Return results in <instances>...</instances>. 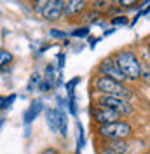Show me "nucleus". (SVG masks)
<instances>
[{
  "mask_svg": "<svg viewBox=\"0 0 150 154\" xmlns=\"http://www.w3.org/2000/svg\"><path fill=\"white\" fill-rule=\"evenodd\" d=\"M115 63L119 65V68L122 70V74L131 79V81H138L141 77V63L140 60L134 56L129 51H122L115 56Z\"/></svg>",
  "mask_w": 150,
  "mask_h": 154,
  "instance_id": "obj_1",
  "label": "nucleus"
},
{
  "mask_svg": "<svg viewBox=\"0 0 150 154\" xmlns=\"http://www.w3.org/2000/svg\"><path fill=\"white\" fill-rule=\"evenodd\" d=\"M96 88L105 96H113V98H121V100H128L131 96V91L126 86H122V82H117V81L108 79V77H98Z\"/></svg>",
  "mask_w": 150,
  "mask_h": 154,
  "instance_id": "obj_2",
  "label": "nucleus"
},
{
  "mask_svg": "<svg viewBox=\"0 0 150 154\" xmlns=\"http://www.w3.org/2000/svg\"><path fill=\"white\" fill-rule=\"evenodd\" d=\"M131 126L124 121H117V123H110V125H101L98 128V133L105 137V138H110V140H122L126 137L131 135Z\"/></svg>",
  "mask_w": 150,
  "mask_h": 154,
  "instance_id": "obj_3",
  "label": "nucleus"
},
{
  "mask_svg": "<svg viewBox=\"0 0 150 154\" xmlns=\"http://www.w3.org/2000/svg\"><path fill=\"white\" fill-rule=\"evenodd\" d=\"M100 70H101L103 77L113 79V81H117V82H122V81L128 79V77L122 74V70L119 68V65L115 63V60H105L103 63L100 65Z\"/></svg>",
  "mask_w": 150,
  "mask_h": 154,
  "instance_id": "obj_4",
  "label": "nucleus"
},
{
  "mask_svg": "<svg viewBox=\"0 0 150 154\" xmlns=\"http://www.w3.org/2000/svg\"><path fill=\"white\" fill-rule=\"evenodd\" d=\"M100 103H101V107H108V109H112V110L119 112V114H129V112H131L129 103H128L126 100H121V98L103 96V98L100 100Z\"/></svg>",
  "mask_w": 150,
  "mask_h": 154,
  "instance_id": "obj_5",
  "label": "nucleus"
},
{
  "mask_svg": "<svg viewBox=\"0 0 150 154\" xmlns=\"http://www.w3.org/2000/svg\"><path fill=\"white\" fill-rule=\"evenodd\" d=\"M94 119L101 125H110V123H117L119 119H121V114L119 112H115L112 109H108V107H98L96 110H94Z\"/></svg>",
  "mask_w": 150,
  "mask_h": 154,
  "instance_id": "obj_6",
  "label": "nucleus"
},
{
  "mask_svg": "<svg viewBox=\"0 0 150 154\" xmlns=\"http://www.w3.org/2000/svg\"><path fill=\"white\" fill-rule=\"evenodd\" d=\"M63 11H65V2H61V0H52V2H46L42 14H44V18H46L47 21H56V19L63 14Z\"/></svg>",
  "mask_w": 150,
  "mask_h": 154,
  "instance_id": "obj_7",
  "label": "nucleus"
},
{
  "mask_svg": "<svg viewBox=\"0 0 150 154\" xmlns=\"http://www.w3.org/2000/svg\"><path fill=\"white\" fill-rule=\"evenodd\" d=\"M128 151V145L122 140H112L108 145H105L103 154H124Z\"/></svg>",
  "mask_w": 150,
  "mask_h": 154,
  "instance_id": "obj_8",
  "label": "nucleus"
},
{
  "mask_svg": "<svg viewBox=\"0 0 150 154\" xmlns=\"http://www.w3.org/2000/svg\"><path fill=\"white\" fill-rule=\"evenodd\" d=\"M59 119H61V110H56V109L47 110V123H49L52 131L59 130Z\"/></svg>",
  "mask_w": 150,
  "mask_h": 154,
  "instance_id": "obj_9",
  "label": "nucleus"
},
{
  "mask_svg": "<svg viewBox=\"0 0 150 154\" xmlns=\"http://www.w3.org/2000/svg\"><path fill=\"white\" fill-rule=\"evenodd\" d=\"M42 110V102H33L32 105H30V109L25 112V123L26 125H30L35 117L38 116V112Z\"/></svg>",
  "mask_w": 150,
  "mask_h": 154,
  "instance_id": "obj_10",
  "label": "nucleus"
},
{
  "mask_svg": "<svg viewBox=\"0 0 150 154\" xmlns=\"http://www.w3.org/2000/svg\"><path fill=\"white\" fill-rule=\"evenodd\" d=\"M86 5V2L82 0H72V2H66L65 4V12L66 16H70V14H75V12H79V11H82Z\"/></svg>",
  "mask_w": 150,
  "mask_h": 154,
  "instance_id": "obj_11",
  "label": "nucleus"
},
{
  "mask_svg": "<svg viewBox=\"0 0 150 154\" xmlns=\"http://www.w3.org/2000/svg\"><path fill=\"white\" fill-rule=\"evenodd\" d=\"M12 61V54L9 51H0V67H7Z\"/></svg>",
  "mask_w": 150,
  "mask_h": 154,
  "instance_id": "obj_12",
  "label": "nucleus"
},
{
  "mask_svg": "<svg viewBox=\"0 0 150 154\" xmlns=\"http://www.w3.org/2000/svg\"><path fill=\"white\" fill-rule=\"evenodd\" d=\"M12 100H14V96H10V98H7V96H0V110L7 109V107L12 103Z\"/></svg>",
  "mask_w": 150,
  "mask_h": 154,
  "instance_id": "obj_13",
  "label": "nucleus"
},
{
  "mask_svg": "<svg viewBox=\"0 0 150 154\" xmlns=\"http://www.w3.org/2000/svg\"><path fill=\"white\" fill-rule=\"evenodd\" d=\"M141 77H143L145 84H147V86H150V68H145V70H141Z\"/></svg>",
  "mask_w": 150,
  "mask_h": 154,
  "instance_id": "obj_14",
  "label": "nucleus"
},
{
  "mask_svg": "<svg viewBox=\"0 0 150 154\" xmlns=\"http://www.w3.org/2000/svg\"><path fill=\"white\" fill-rule=\"evenodd\" d=\"M86 33H87V28H82V30H75L72 35H74V37H84Z\"/></svg>",
  "mask_w": 150,
  "mask_h": 154,
  "instance_id": "obj_15",
  "label": "nucleus"
},
{
  "mask_svg": "<svg viewBox=\"0 0 150 154\" xmlns=\"http://www.w3.org/2000/svg\"><path fill=\"white\" fill-rule=\"evenodd\" d=\"M51 35H52V37H56V38L65 37V33H63V32H58V30H51Z\"/></svg>",
  "mask_w": 150,
  "mask_h": 154,
  "instance_id": "obj_16",
  "label": "nucleus"
},
{
  "mask_svg": "<svg viewBox=\"0 0 150 154\" xmlns=\"http://www.w3.org/2000/svg\"><path fill=\"white\" fill-rule=\"evenodd\" d=\"M124 21H128V19H126V18H121V19L117 18V19H113V23H115V25H119V23H124Z\"/></svg>",
  "mask_w": 150,
  "mask_h": 154,
  "instance_id": "obj_17",
  "label": "nucleus"
},
{
  "mask_svg": "<svg viewBox=\"0 0 150 154\" xmlns=\"http://www.w3.org/2000/svg\"><path fill=\"white\" fill-rule=\"evenodd\" d=\"M44 154H56V149H47L44 151Z\"/></svg>",
  "mask_w": 150,
  "mask_h": 154,
  "instance_id": "obj_18",
  "label": "nucleus"
},
{
  "mask_svg": "<svg viewBox=\"0 0 150 154\" xmlns=\"http://www.w3.org/2000/svg\"><path fill=\"white\" fill-rule=\"evenodd\" d=\"M148 49H150V44H148Z\"/></svg>",
  "mask_w": 150,
  "mask_h": 154,
  "instance_id": "obj_19",
  "label": "nucleus"
}]
</instances>
